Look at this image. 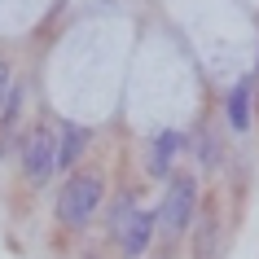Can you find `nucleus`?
<instances>
[{"instance_id":"obj_1","label":"nucleus","mask_w":259,"mask_h":259,"mask_svg":"<svg viewBox=\"0 0 259 259\" xmlns=\"http://www.w3.org/2000/svg\"><path fill=\"white\" fill-rule=\"evenodd\" d=\"M97 206H101V176L97 171H79V176H70L57 193V220L70 224V229H79L88 220L97 215Z\"/></svg>"},{"instance_id":"obj_4","label":"nucleus","mask_w":259,"mask_h":259,"mask_svg":"<svg viewBox=\"0 0 259 259\" xmlns=\"http://www.w3.org/2000/svg\"><path fill=\"white\" fill-rule=\"evenodd\" d=\"M22 171H27L31 185H44V180L53 176V132L49 127H35L27 141V150H22Z\"/></svg>"},{"instance_id":"obj_5","label":"nucleus","mask_w":259,"mask_h":259,"mask_svg":"<svg viewBox=\"0 0 259 259\" xmlns=\"http://www.w3.org/2000/svg\"><path fill=\"white\" fill-rule=\"evenodd\" d=\"M88 150V132H83L79 123H62L53 132V171H66L75 167V158Z\"/></svg>"},{"instance_id":"obj_3","label":"nucleus","mask_w":259,"mask_h":259,"mask_svg":"<svg viewBox=\"0 0 259 259\" xmlns=\"http://www.w3.org/2000/svg\"><path fill=\"white\" fill-rule=\"evenodd\" d=\"M150 229H154V215L150 211H137L132 198H123L119 202V215H114V233H119V250L123 255H145V246H150Z\"/></svg>"},{"instance_id":"obj_6","label":"nucleus","mask_w":259,"mask_h":259,"mask_svg":"<svg viewBox=\"0 0 259 259\" xmlns=\"http://www.w3.org/2000/svg\"><path fill=\"white\" fill-rule=\"evenodd\" d=\"M180 132H158L154 137V154H150V171L154 176H167V167H171V158L180 154Z\"/></svg>"},{"instance_id":"obj_8","label":"nucleus","mask_w":259,"mask_h":259,"mask_svg":"<svg viewBox=\"0 0 259 259\" xmlns=\"http://www.w3.org/2000/svg\"><path fill=\"white\" fill-rule=\"evenodd\" d=\"M9 93H14V83H9V66L0 62V114H5V101H9Z\"/></svg>"},{"instance_id":"obj_7","label":"nucleus","mask_w":259,"mask_h":259,"mask_svg":"<svg viewBox=\"0 0 259 259\" xmlns=\"http://www.w3.org/2000/svg\"><path fill=\"white\" fill-rule=\"evenodd\" d=\"M229 123L237 127V132L250 127V83H246V79H237L229 88Z\"/></svg>"},{"instance_id":"obj_2","label":"nucleus","mask_w":259,"mask_h":259,"mask_svg":"<svg viewBox=\"0 0 259 259\" xmlns=\"http://www.w3.org/2000/svg\"><path fill=\"white\" fill-rule=\"evenodd\" d=\"M193 206H198V185H193L189 176H176L171 185H167L163 206H158V224H163L167 237H171V233H180V229L193 220Z\"/></svg>"}]
</instances>
